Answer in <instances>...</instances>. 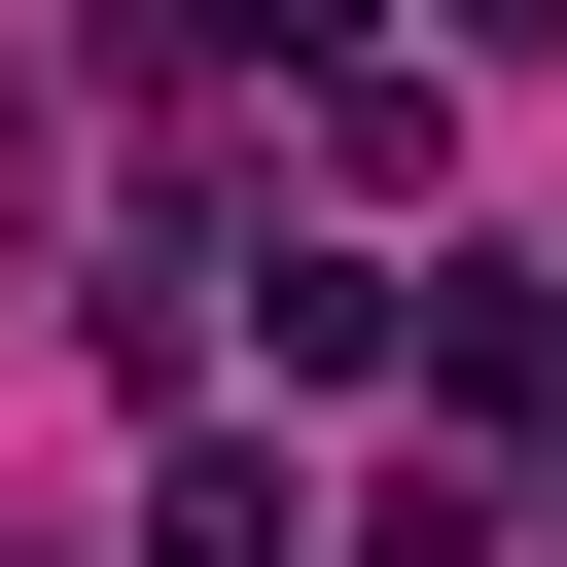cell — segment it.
Instances as JSON below:
<instances>
[{"instance_id": "obj_1", "label": "cell", "mask_w": 567, "mask_h": 567, "mask_svg": "<svg viewBox=\"0 0 567 567\" xmlns=\"http://www.w3.org/2000/svg\"><path fill=\"white\" fill-rule=\"evenodd\" d=\"M284 177H319V213H425V177H461V106H425V71L319 0V35H284Z\"/></svg>"}, {"instance_id": "obj_2", "label": "cell", "mask_w": 567, "mask_h": 567, "mask_svg": "<svg viewBox=\"0 0 567 567\" xmlns=\"http://www.w3.org/2000/svg\"><path fill=\"white\" fill-rule=\"evenodd\" d=\"M425 390H461V461H567V248L425 284Z\"/></svg>"}, {"instance_id": "obj_3", "label": "cell", "mask_w": 567, "mask_h": 567, "mask_svg": "<svg viewBox=\"0 0 567 567\" xmlns=\"http://www.w3.org/2000/svg\"><path fill=\"white\" fill-rule=\"evenodd\" d=\"M213 284H248V354H284V390H390V354H425V284H390V248H213Z\"/></svg>"}, {"instance_id": "obj_4", "label": "cell", "mask_w": 567, "mask_h": 567, "mask_svg": "<svg viewBox=\"0 0 567 567\" xmlns=\"http://www.w3.org/2000/svg\"><path fill=\"white\" fill-rule=\"evenodd\" d=\"M142 567H319V532H284V461H248V425H177V496H142Z\"/></svg>"}]
</instances>
